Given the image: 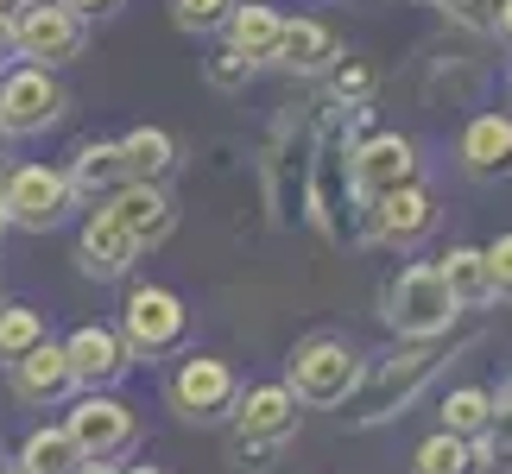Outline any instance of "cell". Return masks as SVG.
<instances>
[{"label": "cell", "instance_id": "1", "mask_svg": "<svg viewBox=\"0 0 512 474\" xmlns=\"http://www.w3.org/2000/svg\"><path fill=\"white\" fill-rule=\"evenodd\" d=\"M443 361H456V335H430V342H392L373 367H361V386H354V399L342 405V424L373 430V424L399 418V411L443 373Z\"/></svg>", "mask_w": 512, "mask_h": 474}, {"label": "cell", "instance_id": "2", "mask_svg": "<svg viewBox=\"0 0 512 474\" xmlns=\"http://www.w3.org/2000/svg\"><path fill=\"white\" fill-rule=\"evenodd\" d=\"M361 367H367V354L348 342V335H304V342H291L285 354V392L298 405H348L354 399V386H361Z\"/></svg>", "mask_w": 512, "mask_h": 474}, {"label": "cell", "instance_id": "3", "mask_svg": "<svg viewBox=\"0 0 512 474\" xmlns=\"http://www.w3.org/2000/svg\"><path fill=\"white\" fill-rule=\"evenodd\" d=\"M380 316L399 342H430V335H449V323L462 316V304L449 298L437 260H418V266H399V279L386 285Z\"/></svg>", "mask_w": 512, "mask_h": 474}, {"label": "cell", "instance_id": "4", "mask_svg": "<svg viewBox=\"0 0 512 474\" xmlns=\"http://www.w3.org/2000/svg\"><path fill=\"white\" fill-rule=\"evenodd\" d=\"M114 335L127 342L133 361H165V354H177L190 342V310H184V298H177L171 285H133Z\"/></svg>", "mask_w": 512, "mask_h": 474}, {"label": "cell", "instance_id": "5", "mask_svg": "<svg viewBox=\"0 0 512 474\" xmlns=\"http://www.w3.org/2000/svg\"><path fill=\"white\" fill-rule=\"evenodd\" d=\"M89 45V26L57 0H26L13 13V57H26L32 70H64Z\"/></svg>", "mask_w": 512, "mask_h": 474}, {"label": "cell", "instance_id": "6", "mask_svg": "<svg viewBox=\"0 0 512 474\" xmlns=\"http://www.w3.org/2000/svg\"><path fill=\"white\" fill-rule=\"evenodd\" d=\"M165 399L184 424H222L234 411V399H241V373L222 354H184L177 373L165 380Z\"/></svg>", "mask_w": 512, "mask_h": 474}, {"label": "cell", "instance_id": "7", "mask_svg": "<svg viewBox=\"0 0 512 474\" xmlns=\"http://www.w3.org/2000/svg\"><path fill=\"white\" fill-rule=\"evenodd\" d=\"M64 437L76 443L83 462H114L140 443V411L114 392H83L70 411H64Z\"/></svg>", "mask_w": 512, "mask_h": 474}, {"label": "cell", "instance_id": "8", "mask_svg": "<svg viewBox=\"0 0 512 474\" xmlns=\"http://www.w3.org/2000/svg\"><path fill=\"white\" fill-rule=\"evenodd\" d=\"M70 184L57 165H13L0 171V222L7 228H26V234H45L70 215Z\"/></svg>", "mask_w": 512, "mask_h": 474}, {"label": "cell", "instance_id": "9", "mask_svg": "<svg viewBox=\"0 0 512 474\" xmlns=\"http://www.w3.org/2000/svg\"><path fill=\"white\" fill-rule=\"evenodd\" d=\"M70 95L57 83V70H32V64H13L0 76V133L7 140H32V133H45L64 121Z\"/></svg>", "mask_w": 512, "mask_h": 474}, {"label": "cell", "instance_id": "10", "mask_svg": "<svg viewBox=\"0 0 512 474\" xmlns=\"http://www.w3.org/2000/svg\"><path fill=\"white\" fill-rule=\"evenodd\" d=\"M418 184V146L405 133H367L361 146L348 152V196L361 209H373L380 196Z\"/></svg>", "mask_w": 512, "mask_h": 474}, {"label": "cell", "instance_id": "11", "mask_svg": "<svg viewBox=\"0 0 512 474\" xmlns=\"http://www.w3.org/2000/svg\"><path fill=\"white\" fill-rule=\"evenodd\" d=\"M234 443H260V449H285L304 424V405L285 392V380H266V386H241L234 399Z\"/></svg>", "mask_w": 512, "mask_h": 474}, {"label": "cell", "instance_id": "12", "mask_svg": "<svg viewBox=\"0 0 512 474\" xmlns=\"http://www.w3.org/2000/svg\"><path fill=\"white\" fill-rule=\"evenodd\" d=\"M342 203H348V146H342L336 114H323L317 158H310V196H304V215L329 234V241L342 234Z\"/></svg>", "mask_w": 512, "mask_h": 474}, {"label": "cell", "instance_id": "13", "mask_svg": "<svg viewBox=\"0 0 512 474\" xmlns=\"http://www.w3.org/2000/svg\"><path fill=\"white\" fill-rule=\"evenodd\" d=\"M64 361H70V380L83 392H114L127 380L133 354H127L121 335H114V323H83V329L64 335Z\"/></svg>", "mask_w": 512, "mask_h": 474}, {"label": "cell", "instance_id": "14", "mask_svg": "<svg viewBox=\"0 0 512 474\" xmlns=\"http://www.w3.org/2000/svg\"><path fill=\"white\" fill-rule=\"evenodd\" d=\"M64 184H70V203L76 209H108L114 196H121L133 177H127V158L114 140H83L70 152V171H64Z\"/></svg>", "mask_w": 512, "mask_h": 474}, {"label": "cell", "instance_id": "15", "mask_svg": "<svg viewBox=\"0 0 512 474\" xmlns=\"http://www.w3.org/2000/svg\"><path fill=\"white\" fill-rule=\"evenodd\" d=\"M430 228H437V196L424 184H405L367 209V234L386 247H418V241H430Z\"/></svg>", "mask_w": 512, "mask_h": 474}, {"label": "cell", "instance_id": "16", "mask_svg": "<svg viewBox=\"0 0 512 474\" xmlns=\"http://www.w3.org/2000/svg\"><path fill=\"white\" fill-rule=\"evenodd\" d=\"M456 158L468 177H481V184H494V177L512 171V114L500 108H481L462 121V140H456Z\"/></svg>", "mask_w": 512, "mask_h": 474}, {"label": "cell", "instance_id": "17", "mask_svg": "<svg viewBox=\"0 0 512 474\" xmlns=\"http://www.w3.org/2000/svg\"><path fill=\"white\" fill-rule=\"evenodd\" d=\"M7 380H13V399L19 405H64L70 392H76V380H70V361H64V342H38L32 354H19V361L7 367Z\"/></svg>", "mask_w": 512, "mask_h": 474}, {"label": "cell", "instance_id": "18", "mask_svg": "<svg viewBox=\"0 0 512 474\" xmlns=\"http://www.w3.org/2000/svg\"><path fill=\"white\" fill-rule=\"evenodd\" d=\"M108 215L121 222V234L133 247H159V241H171V228H177V203L165 196V184H127L121 196L108 203Z\"/></svg>", "mask_w": 512, "mask_h": 474}, {"label": "cell", "instance_id": "19", "mask_svg": "<svg viewBox=\"0 0 512 474\" xmlns=\"http://www.w3.org/2000/svg\"><path fill=\"white\" fill-rule=\"evenodd\" d=\"M133 260H140V247L121 234V222H114L108 209H89L83 228H76V266H83L89 279H127Z\"/></svg>", "mask_w": 512, "mask_h": 474}, {"label": "cell", "instance_id": "20", "mask_svg": "<svg viewBox=\"0 0 512 474\" xmlns=\"http://www.w3.org/2000/svg\"><path fill=\"white\" fill-rule=\"evenodd\" d=\"M336 57H342L336 26H323V19H310V13H298V19L285 13V32H279L272 64L291 70V76H329V64H336Z\"/></svg>", "mask_w": 512, "mask_h": 474}, {"label": "cell", "instance_id": "21", "mask_svg": "<svg viewBox=\"0 0 512 474\" xmlns=\"http://www.w3.org/2000/svg\"><path fill=\"white\" fill-rule=\"evenodd\" d=\"M279 32H285L279 7H266V0H241V7L228 13V26H222V51L241 57L247 70H260V64H272V51H279Z\"/></svg>", "mask_w": 512, "mask_h": 474}, {"label": "cell", "instance_id": "22", "mask_svg": "<svg viewBox=\"0 0 512 474\" xmlns=\"http://www.w3.org/2000/svg\"><path fill=\"white\" fill-rule=\"evenodd\" d=\"M114 146H121L133 184H165L171 165H177V140H171L165 127H133V133H121Z\"/></svg>", "mask_w": 512, "mask_h": 474}, {"label": "cell", "instance_id": "23", "mask_svg": "<svg viewBox=\"0 0 512 474\" xmlns=\"http://www.w3.org/2000/svg\"><path fill=\"white\" fill-rule=\"evenodd\" d=\"M494 392L487 386H456L443 399V411H437V430L443 437H456V443H481L487 437V424H494Z\"/></svg>", "mask_w": 512, "mask_h": 474}, {"label": "cell", "instance_id": "24", "mask_svg": "<svg viewBox=\"0 0 512 474\" xmlns=\"http://www.w3.org/2000/svg\"><path fill=\"white\" fill-rule=\"evenodd\" d=\"M443 285H449V298H456L462 310H481V304H494V279H487V253L481 247H449L443 260Z\"/></svg>", "mask_w": 512, "mask_h": 474}, {"label": "cell", "instance_id": "25", "mask_svg": "<svg viewBox=\"0 0 512 474\" xmlns=\"http://www.w3.org/2000/svg\"><path fill=\"white\" fill-rule=\"evenodd\" d=\"M19 468L26 474H76L83 456H76V443L64 437V424H38V430H26V443H19Z\"/></svg>", "mask_w": 512, "mask_h": 474}, {"label": "cell", "instance_id": "26", "mask_svg": "<svg viewBox=\"0 0 512 474\" xmlns=\"http://www.w3.org/2000/svg\"><path fill=\"white\" fill-rule=\"evenodd\" d=\"M373 89H380V70H373L367 57H336V64H329V108L367 114Z\"/></svg>", "mask_w": 512, "mask_h": 474}, {"label": "cell", "instance_id": "27", "mask_svg": "<svg viewBox=\"0 0 512 474\" xmlns=\"http://www.w3.org/2000/svg\"><path fill=\"white\" fill-rule=\"evenodd\" d=\"M45 342V310L32 304H0V367H13L19 354H32Z\"/></svg>", "mask_w": 512, "mask_h": 474}, {"label": "cell", "instance_id": "28", "mask_svg": "<svg viewBox=\"0 0 512 474\" xmlns=\"http://www.w3.org/2000/svg\"><path fill=\"white\" fill-rule=\"evenodd\" d=\"M411 474H475V443H456V437H424L418 456H411Z\"/></svg>", "mask_w": 512, "mask_h": 474}, {"label": "cell", "instance_id": "29", "mask_svg": "<svg viewBox=\"0 0 512 474\" xmlns=\"http://www.w3.org/2000/svg\"><path fill=\"white\" fill-rule=\"evenodd\" d=\"M234 7H241V0H171V19H177V26H184V32H222L228 26V13Z\"/></svg>", "mask_w": 512, "mask_h": 474}, {"label": "cell", "instance_id": "30", "mask_svg": "<svg viewBox=\"0 0 512 474\" xmlns=\"http://www.w3.org/2000/svg\"><path fill=\"white\" fill-rule=\"evenodd\" d=\"M449 26H462V32H494V13H500V0H430Z\"/></svg>", "mask_w": 512, "mask_h": 474}, {"label": "cell", "instance_id": "31", "mask_svg": "<svg viewBox=\"0 0 512 474\" xmlns=\"http://www.w3.org/2000/svg\"><path fill=\"white\" fill-rule=\"evenodd\" d=\"M475 468H512V411H494L487 437L475 443Z\"/></svg>", "mask_w": 512, "mask_h": 474}, {"label": "cell", "instance_id": "32", "mask_svg": "<svg viewBox=\"0 0 512 474\" xmlns=\"http://www.w3.org/2000/svg\"><path fill=\"white\" fill-rule=\"evenodd\" d=\"M487 253V279H494V298H512V234H500L494 247H481Z\"/></svg>", "mask_w": 512, "mask_h": 474}, {"label": "cell", "instance_id": "33", "mask_svg": "<svg viewBox=\"0 0 512 474\" xmlns=\"http://www.w3.org/2000/svg\"><path fill=\"white\" fill-rule=\"evenodd\" d=\"M247 76H253V70L241 64V57H228V51H215V57H209V83H222V89H241Z\"/></svg>", "mask_w": 512, "mask_h": 474}, {"label": "cell", "instance_id": "34", "mask_svg": "<svg viewBox=\"0 0 512 474\" xmlns=\"http://www.w3.org/2000/svg\"><path fill=\"white\" fill-rule=\"evenodd\" d=\"M57 7H70V13H76V19H83V26H89V19L114 13V7H121V0H57Z\"/></svg>", "mask_w": 512, "mask_h": 474}, {"label": "cell", "instance_id": "35", "mask_svg": "<svg viewBox=\"0 0 512 474\" xmlns=\"http://www.w3.org/2000/svg\"><path fill=\"white\" fill-rule=\"evenodd\" d=\"M494 32H500V45H512V0H500V13H494Z\"/></svg>", "mask_w": 512, "mask_h": 474}, {"label": "cell", "instance_id": "36", "mask_svg": "<svg viewBox=\"0 0 512 474\" xmlns=\"http://www.w3.org/2000/svg\"><path fill=\"white\" fill-rule=\"evenodd\" d=\"M13 57V13H0V64Z\"/></svg>", "mask_w": 512, "mask_h": 474}, {"label": "cell", "instance_id": "37", "mask_svg": "<svg viewBox=\"0 0 512 474\" xmlns=\"http://www.w3.org/2000/svg\"><path fill=\"white\" fill-rule=\"evenodd\" d=\"M76 474H121V468H114V462H83Z\"/></svg>", "mask_w": 512, "mask_h": 474}, {"label": "cell", "instance_id": "38", "mask_svg": "<svg viewBox=\"0 0 512 474\" xmlns=\"http://www.w3.org/2000/svg\"><path fill=\"white\" fill-rule=\"evenodd\" d=\"M500 411H512V373H506V380H500V399H494Z\"/></svg>", "mask_w": 512, "mask_h": 474}, {"label": "cell", "instance_id": "39", "mask_svg": "<svg viewBox=\"0 0 512 474\" xmlns=\"http://www.w3.org/2000/svg\"><path fill=\"white\" fill-rule=\"evenodd\" d=\"M121 474H165V468H152V462H133V468H121Z\"/></svg>", "mask_w": 512, "mask_h": 474}, {"label": "cell", "instance_id": "40", "mask_svg": "<svg viewBox=\"0 0 512 474\" xmlns=\"http://www.w3.org/2000/svg\"><path fill=\"white\" fill-rule=\"evenodd\" d=\"M19 7H26V0H0V13H19Z\"/></svg>", "mask_w": 512, "mask_h": 474}, {"label": "cell", "instance_id": "41", "mask_svg": "<svg viewBox=\"0 0 512 474\" xmlns=\"http://www.w3.org/2000/svg\"><path fill=\"white\" fill-rule=\"evenodd\" d=\"M0 474H26V468H19V462H7V468H0Z\"/></svg>", "mask_w": 512, "mask_h": 474}, {"label": "cell", "instance_id": "42", "mask_svg": "<svg viewBox=\"0 0 512 474\" xmlns=\"http://www.w3.org/2000/svg\"><path fill=\"white\" fill-rule=\"evenodd\" d=\"M0 468H7V456H0Z\"/></svg>", "mask_w": 512, "mask_h": 474}]
</instances>
